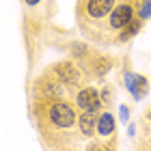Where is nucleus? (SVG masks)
<instances>
[{
  "instance_id": "nucleus-8",
  "label": "nucleus",
  "mask_w": 151,
  "mask_h": 151,
  "mask_svg": "<svg viewBox=\"0 0 151 151\" xmlns=\"http://www.w3.org/2000/svg\"><path fill=\"white\" fill-rule=\"evenodd\" d=\"M26 2H28V4H37L39 0H26Z\"/></svg>"
},
{
  "instance_id": "nucleus-3",
  "label": "nucleus",
  "mask_w": 151,
  "mask_h": 151,
  "mask_svg": "<svg viewBox=\"0 0 151 151\" xmlns=\"http://www.w3.org/2000/svg\"><path fill=\"white\" fill-rule=\"evenodd\" d=\"M134 17V9L129 2H123L119 6H114L112 13H110V28L112 30H125L127 24L132 22Z\"/></svg>"
},
{
  "instance_id": "nucleus-1",
  "label": "nucleus",
  "mask_w": 151,
  "mask_h": 151,
  "mask_svg": "<svg viewBox=\"0 0 151 151\" xmlns=\"http://www.w3.org/2000/svg\"><path fill=\"white\" fill-rule=\"evenodd\" d=\"M50 119L54 125L58 127H71L73 121H76V112L69 104H65V101H56L52 108H50Z\"/></svg>"
},
{
  "instance_id": "nucleus-4",
  "label": "nucleus",
  "mask_w": 151,
  "mask_h": 151,
  "mask_svg": "<svg viewBox=\"0 0 151 151\" xmlns=\"http://www.w3.org/2000/svg\"><path fill=\"white\" fill-rule=\"evenodd\" d=\"M78 106L82 108L84 112H97L99 106H101V99L95 88H84V91L78 93Z\"/></svg>"
},
{
  "instance_id": "nucleus-5",
  "label": "nucleus",
  "mask_w": 151,
  "mask_h": 151,
  "mask_svg": "<svg viewBox=\"0 0 151 151\" xmlns=\"http://www.w3.org/2000/svg\"><path fill=\"white\" fill-rule=\"evenodd\" d=\"M56 76L65 82V84H78V80H80V76H78V71H76V67L71 63L58 65L56 67Z\"/></svg>"
},
{
  "instance_id": "nucleus-7",
  "label": "nucleus",
  "mask_w": 151,
  "mask_h": 151,
  "mask_svg": "<svg viewBox=\"0 0 151 151\" xmlns=\"http://www.w3.org/2000/svg\"><path fill=\"white\" fill-rule=\"evenodd\" d=\"M97 129H99L101 136L112 134V129H114V119H112L110 114H104V116L99 119V123H97Z\"/></svg>"
},
{
  "instance_id": "nucleus-2",
  "label": "nucleus",
  "mask_w": 151,
  "mask_h": 151,
  "mask_svg": "<svg viewBox=\"0 0 151 151\" xmlns=\"http://www.w3.org/2000/svg\"><path fill=\"white\" fill-rule=\"evenodd\" d=\"M114 9V0H88L86 2V22H99L110 15Z\"/></svg>"
},
{
  "instance_id": "nucleus-6",
  "label": "nucleus",
  "mask_w": 151,
  "mask_h": 151,
  "mask_svg": "<svg viewBox=\"0 0 151 151\" xmlns=\"http://www.w3.org/2000/svg\"><path fill=\"white\" fill-rule=\"evenodd\" d=\"M80 129L84 132V136H91L93 129H95V116L91 112H82L80 116Z\"/></svg>"
}]
</instances>
